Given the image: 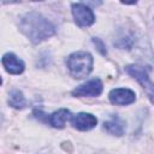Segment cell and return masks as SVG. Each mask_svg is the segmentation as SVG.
Masks as SVG:
<instances>
[{
	"label": "cell",
	"mask_w": 154,
	"mask_h": 154,
	"mask_svg": "<svg viewBox=\"0 0 154 154\" xmlns=\"http://www.w3.org/2000/svg\"><path fill=\"white\" fill-rule=\"evenodd\" d=\"M19 29L32 43H40L55 32L54 25L36 11L28 12L20 17Z\"/></svg>",
	"instance_id": "1"
},
{
	"label": "cell",
	"mask_w": 154,
	"mask_h": 154,
	"mask_svg": "<svg viewBox=\"0 0 154 154\" xmlns=\"http://www.w3.org/2000/svg\"><path fill=\"white\" fill-rule=\"evenodd\" d=\"M93 55L83 51L75 52L70 54L66 59V66L70 71V75L77 79L87 77L93 70Z\"/></svg>",
	"instance_id": "2"
},
{
	"label": "cell",
	"mask_w": 154,
	"mask_h": 154,
	"mask_svg": "<svg viewBox=\"0 0 154 154\" xmlns=\"http://www.w3.org/2000/svg\"><path fill=\"white\" fill-rule=\"evenodd\" d=\"M124 70L128 75L134 77L142 85V88L144 89V91H146L147 96L149 97L150 102L154 103V83L150 81L147 69L142 65H138V64H131V65L125 66Z\"/></svg>",
	"instance_id": "3"
},
{
	"label": "cell",
	"mask_w": 154,
	"mask_h": 154,
	"mask_svg": "<svg viewBox=\"0 0 154 154\" xmlns=\"http://www.w3.org/2000/svg\"><path fill=\"white\" fill-rule=\"evenodd\" d=\"M71 10H72L73 19L78 26L85 28V26H90L91 24H94L95 16H94L93 10L88 5L83 2H73L71 5Z\"/></svg>",
	"instance_id": "4"
},
{
	"label": "cell",
	"mask_w": 154,
	"mask_h": 154,
	"mask_svg": "<svg viewBox=\"0 0 154 154\" xmlns=\"http://www.w3.org/2000/svg\"><path fill=\"white\" fill-rule=\"evenodd\" d=\"M102 89H103V84H102L101 79L93 78V79H89L85 83L76 87L71 91V94L75 97H85V96L94 97V96H99L102 93Z\"/></svg>",
	"instance_id": "5"
},
{
	"label": "cell",
	"mask_w": 154,
	"mask_h": 154,
	"mask_svg": "<svg viewBox=\"0 0 154 154\" xmlns=\"http://www.w3.org/2000/svg\"><path fill=\"white\" fill-rule=\"evenodd\" d=\"M71 125L79 131H89L97 124V118L87 112H79L71 117Z\"/></svg>",
	"instance_id": "6"
},
{
	"label": "cell",
	"mask_w": 154,
	"mask_h": 154,
	"mask_svg": "<svg viewBox=\"0 0 154 154\" xmlns=\"http://www.w3.org/2000/svg\"><path fill=\"white\" fill-rule=\"evenodd\" d=\"M108 99L113 105L118 106H125L135 102L136 100V94L131 89L128 88H116L112 89L108 94Z\"/></svg>",
	"instance_id": "7"
},
{
	"label": "cell",
	"mask_w": 154,
	"mask_h": 154,
	"mask_svg": "<svg viewBox=\"0 0 154 154\" xmlns=\"http://www.w3.org/2000/svg\"><path fill=\"white\" fill-rule=\"evenodd\" d=\"M2 66L11 75H20L25 69V64L13 53H5L1 59Z\"/></svg>",
	"instance_id": "8"
},
{
	"label": "cell",
	"mask_w": 154,
	"mask_h": 154,
	"mask_svg": "<svg viewBox=\"0 0 154 154\" xmlns=\"http://www.w3.org/2000/svg\"><path fill=\"white\" fill-rule=\"evenodd\" d=\"M71 112L66 108H60L48 116V123L55 129H63L69 119H71Z\"/></svg>",
	"instance_id": "9"
},
{
	"label": "cell",
	"mask_w": 154,
	"mask_h": 154,
	"mask_svg": "<svg viewBox=\"0 0 154 154\" xmlns=\"http://www.w3.org/2000/svg\"><path fill=\"white\" fill-rule=\"evenodd\" d=\"M103 130L113 136H123L124 135V123L118 117H113L112 119L107 120L102 125Z\"/></svg>",
	"instance_id": "10"
},
{
	"label": "cell",
	"mask_w": 154,
	"mask_h": 154,
	"mask_svg": "<svg viewBox=\"0 0 154 154\" xmlns=\"http://www.w3.org/2000/svg\"><path fill=\"white\" fill-rule=\"evenodd\" d=\"M8 105L16 109H23L26 107V100L20 90H12L8 96Z\"/></svg>",
	"instance_id": "11"
},
{
	"label": "cell",
	"mask_w": 154,
	"mask_h": 154,
	"mask_svg": "<svg viewBox=\"0 0 154 154\" xmlns=\"http://www.w3.org/2000/svg\"><path fill=\"white\" fill-rule=\"evenodd\" d=\"M93 43L95 45V47H96V49L99 51L100 54L107 55V49H106V46L102 42V40H100L99 37H93Z\"/></svg>",
	"instance_id": "12"
}]
</instances>
